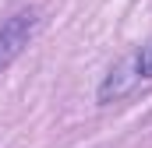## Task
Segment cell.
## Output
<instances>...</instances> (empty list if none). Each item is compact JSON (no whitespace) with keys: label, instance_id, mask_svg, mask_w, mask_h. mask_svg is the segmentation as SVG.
<instances>
[{"label":"cell","instance_id":"obj_2","mask_svg":"<svg viewBox=\"0 0 152 148\" xmlns=\"http://www.w3.org/2000/svg\"><path fill=\"white\" fill-rule=\"evenodd\" d=\"M36 28H39V11L36 7H21V11H14L0 25V71H7L25 53V46L32 42Z\"/></svg>","mask_w":152,"mask_h":148},{"label":"cell","instance_id":"obj_1","mask_svg":"<svg viewBox=\"0 0 152 148\" xmlns=\"http://www.w3.org/2000/svg\"><path fill=\"white\" fill-rule=\"evenodd\" d=\"M152 81V39L134 46L131 53H124L113 67L106 71L103 85H99V102L103 106H113L120 99H127L138 85Z\"/></svg>","mask_w":152,"mask_h":148},{"label":"cell","instance_id":"obj_3","mask_svg":"<svg viewBox=\"0 0 152 148\" xmlns=\"http://www.w3.org/2000/svg\"><path fill=\"white\" fill-rule=\"evenodd\" d=\"M0 4H4V0H0Z\"/></svg>","mask_w":152,"mask_h":148}]
</instances>
